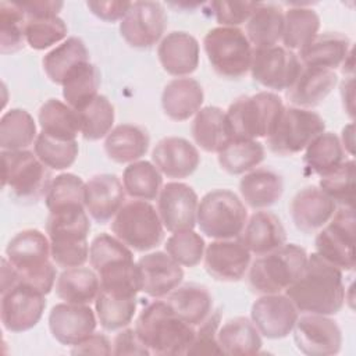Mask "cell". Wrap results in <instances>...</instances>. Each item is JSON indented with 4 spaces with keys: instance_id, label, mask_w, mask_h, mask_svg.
<instances>
[{
    "instance_id": "6da1fadb",
    "label": "cell",
    "mask_w": 356,
    "mask_h": 356,
    "mask_svg": "<svg viewBox=\"0 0 356 356\" xmlns=\"http://www.w3.org/2000/svg\"><path fill=\"white\" fill-rule=\"evenodd\" d=\"M285 295L299 313L334 316L343 307L346 300L342 270L316 252L307 254L303 271L285 289Z\"/></svg>"
},
{
    "instance_id": "7a4b0ae2",
    "label": "cell",
    "mask_w": 356,
    "mask_h": 356,
    "mask_svg": "<svg viewBox=\"0 0 356 356\" xmlns=\"http://www.w3.org/2000/svg\"><path fill=\"white\" fill-rule=\"evenodd\" d=\"M134 328L150 355H186L195 337V327L181 320L164 299L146 305Z\"/></svg>"
},
{
    "instance_id": "3957f363",
    "label": "cell",
    "mask_w": 356,
    "mask_h": 356,
    "mask_svg": "<svg viewBox=\"0 0 356 356\" xmlns=\"http://www.w3.org/2000/svg\"><path fill=\"white\" fill-rule=\"evenodd\" d=\"M6 257L18 271L19 282L43 295L54 289L57 271L47 234L35 228L17 232L7 243Z\"/></svg>"
},
{
    "instance_id": "277c9868",
    "label": "cell",
    "mask_w": 356,
    "mask_h": 356,
    "mask_svg": "<svg viewBox=\"0 0 356 356\" xmlns=\"http://www.w3.org/2000/svg\"><path fill=\"white\" fill-rule=\"evenodd\" d=\"M89 232L90 220L83 206L50 211L46 234L50 241L53 263L63 270L83 266L89 260Z\"/></svg>"
},
{
    "instance_id": "5b68a950",
    "label": "cell",
    "mask_w": 356,
    "mask_h": 356,
    "mask_svg": "<svg viewBox=\"0 0 356 356\" xmlns=\"http://www.w3.org/2000/svg\"><path fill=\"white\" fill-rule=\"evenodd\" d=\"M285 106L274 92H257L235 99L225 111L232 139L257 140L275 128Z\"/></svg>"
},
{
    "instance_id": "8992f818",
    "label": "cell",
    "mask_w": 356,
    "mask_h": 356,
    "mask_svg": "<svg viewBox=\"0 0 356 356\" xmlns=\"http://www.w3.org/2000/svg\"><path fill=\"white\" fill-rule=\"evenodd\" d=\"M306 261L307 253L302 246L285 243L250 261L246 273L249 286L260 295L282 293L300 275Z\"/></svg>"
},
{
    "instance_id": "52a82bcc",
    "label": "cell",
    "mask_w": 356,
    "mask_h": 356,
    "mask_svg": "<svg viewBox=\"0 0 356 356\" xmlns=\"http://www.w3.org/2000/svg\"><path fill=\"white\" fill-rule=\"evenodd\" d=\"M51 170L31 150H1V186L13 200L36 203L51 184Z\"/></svg>"
},
{
    "instance_id": "ba28073f",
    "label": "cell",
    "mask_w": 356,
    "mask_h": 356,
    "mask_svg": "<svg viewBox=\"0 0 356 356\" xmlns=\"http://www.w3.org/2000/svg\"><path fill=\"white\" fill-rule=\"evenodd\" d=\"M248 221V209L242 199L229 189L207 192L197 206L196 224L211 239L238 238Z\"/></svg>"
},
{
    "instance_id": "9c48e42d",
    "label": "cell",
    "mask_w": 356,
    "mask_h": 356,
    "mask_svg": "<svg viewBox=\"0 0 356 356\" xmlns=\"http://www.w3.org/2000/svg\"><path fill=\"white\" fill-rule=\"evenodd\" d=\"M211 68L222 78L239 79L250 70L253 46L245 32L234 26H216L203 38Z\"/></svg>"
},
{
    "instance_id": "30bf717a",
    "label": "cell",
    "mask_w": 356,
    "mask_h": 356,
    "mask_svg": "<svg viewBox=\"0 0 356 356\" xmlns=\"http://www.w3.org/2000/svg\"><path fill=\"white\" fill-rule=\"evenodd\" d=\"M111 231L124 245L135 252H149L164 238V227L157 209L146 200L124 203L111 220Z\"/></svg>"
},
{
    "instance_id": "8fae6325",
    "label": "cell",
    "mask_w": 356,
    "mask_h": 356,
    "mask_svg": "<svg viewBox=\"0 0 356 356\" xmlns=\"http://www.w3.org/2000/svg\"><path fill=\"white\" fill-rule=\"evenodd\" d=\"M324 131L325 122L320 114L291 106L284 108L275 128L266 138V143L274 154L292 156L303 152Z\"/></svg>"
},
{
    "instance_id": "7c38bea8",
    "label": "cell",
    "mask_w": 356,
    "mask_h": 356,
    "mask_svg": "<svg viewBox=\"0 0 356 356\" xmlns=\"http://www.w3.org/2000/svg\"><path fill=\"white\" fill-rule=\"evenodd\" d=\"M355 224L353 206H339L314 239L316 253L342 271L355 268Z\"/></svg>"
},
{
    "instance_id": "4fadbf2b",
    "label": "cell",
    "mask_w": 356,
    "mask_h": 356,
    "mask_svg": "<svg viewBox=\"0 0 356 356\" xmlns=\"http://www.w3.org/2000/svg\"><path fill=\"white\" fill-rule=\"evenodd\" d=\"M302 63L298 54L284 46L253 49L250 75L252 78L271 90H286L298 78Z\"/></svg>"
},
{
    "instance_id": "5bb4252c",
    "label": "cell",
    "mask_w": 356,
    "mask_h": 356,
    "mask_svg": "<svg viewBox=\"0 0 356 356\" xmlns=\"http://www.w3.org/2000/svg\"><path fill=\"white\" fill-rule=\"evenodd\" d=\"M167 28L165 8L159 1H132L120 21L122 39L135 49H149L160 43Z\"/></svg>"
},
{
    "instance_id": "9a60e30c",
    "label": "cell",
    "mask_w": 356,
    "mask_h": 356,
    "mask_svg": "<svg viewBox=\"0 0 356 356\" xmlns=\"http://www.w3.org/2000/svg\"><path fill=\"white\" fill-rule=\"evenodd\" d=\"M291 334L296 348L307 356H332L342 346V331L331 316L299 314Z\"/></svg>"
},
{
    "instance_id": "2e32d148",
    "label": "cell",
    "mask_w": 356,
    "mask_h": 356,
    "mask_svg": "<svg viewBox=\"0 0 356 356\" xmlns=\"http://www.w3.org/2000/svg\"><path fill=\"white\" fill-rule=\"evenodd\" d=\"M46 307V295L18 282L1 293L0 318L8 332H25L42 318Z\"/></svg>"
},
{
    "instance_id": "e0dca14e",
    "label": "cell",
    "mask_w": 356,
    "mask_h": 356,
    "mask_svg": "<svg viewBox=\"0 0 356 356\" xmlns=\"http://www.w3.org/2000/svg\"><path fill=\"white\" fill-rule=\"evenodd\" d=\"M197 206L199 197L193 188L179 181L163 185L157 196V213L164 229L171 234L195 228Z\"/></svg>"
},
{
    "instance_id": "ac0fdd59",
    "label": "cell",
    "mask_w": 356,
    "mask_h": 356,
    "mask_svg": "<svg viewBox=\"0 0 356 356\" xmlns=\"http://www.w3.org/2000/svg\"><path fill=\"white\" fill-rule=\"evenodd\" d=\"M299 317V310L285 293L261 295L250 309V320L267 339L286 338Z\"/></svg>"
},
{
    "instance_id": "d6986e66",
    "label": "cell",
    "mask_w": 356,
    "mask_h": 356,
    "mask_svg": "<svg viewBox=\"0 0 356 356\" xmlns=\"http://www.w3.org/2000/svg\"><path fill=\"white\" fill-rule=\"evenodd\" d=\"M252 253L239 241L214 239L210 242L203 254V264L209 275L222 282L241 281L250 266Z\"/></svg>"
},
{
    "instance_id": "ffe728a7",
    "label": "cell",
    "mask_w": 356,
    "mask_h": 356,
    "mask_svg": "<svg viewBox=\"0 0 356 356\" xmlns=\"http://www.w3.org/2000/svg\"><path fill=\"white\" fill-rule=\"evenodd\" d=\"M49 330L53 338L65 346H74L95 332L97 317L89 305L61 302L49 313Z\"/></svg>"
},
{
    "instance_id": "44dd1931",
    "label": "cell",
    "mask_w": 356,
    "mask_h": 356,
    "mask_svg": "<svg viewBox=\"0 0 356 356\" xmlns=\"http://www.w3.org/2000/svg\"><path fill=\"white\" fill-rule=\"evenodd\" d=\"M122 181L115 174H96L85 182V210L99 224L111 221L125 203Z\"/></svg>"
},
{
    "instance_id": "7402d4cb",
    "label": "cell",
    "mask_w": 356,
    "mask_h": 356,
    "mask_svg": "<svg viewBox=\"0 0 356 356\" xmlns=\"http://www.w3.org/2000/svg\"><path fill=\"white\" fill-rule=\"evenodd\" d=\"M152 163L163 175L182 179L197 170L200 154L197 147L188 139L181 136H167L156 143L152 152Z\"/></svg>"
},
{
    "instance_id": "603a6c76",
    "label": "cell",
    "mask_w": 356,
    "mask_h": 356,
    "mask_svg": "<svg viewBox=\"0 0 356 356\" xmlns=\"http://www.w3.org/2000/svg\"><path fill=\"white\" fill-rule=\"evenodd\" d=\"M136 263L142 278L140 292L150 298H165L184 280L182 266L165 252L146 253Z\"/></svg>"
},
{
    "instance_id": "cb8c5ba5",
    "label": "cell",
    "mask_w": 356,
    "mask_h": 356,
    "mask_svg": "<svg viewBox=\"0 0 356 356\" xmlns=\"http://www.w3.org/2000/svg\"><path fill=\"white\" fill-rule=\"evenodd\" d=\"M157 57L167 74L175 78L189 76L199 65L200 46L193 35L184 31H172L160 40Z\"/></svg>"
},
{
    "instance_id": "d4e9b609",
    "label": "cell",
    "mask_w": 356,
    "mask_h": 356,
    "mask_svg": "<svg viewBox=\"0 0 356 356\" xmlns=\"http://www.w3.org/2000/svg\"><path fill=\"white\" fill-rule=\"evenodd\" d=\"M335 210V202L314 185L302 188L292 197L289 206L295 227L305 234H313L321 229L331 220Z\"/></svg>"
},
{
    "instance_id": "484cf974",
    "label": "cell",
    "mask_w": 356,
    "mask_h": 356,
    "mask_svg": "<svg viewBox=\"0 0 356 356\" xmlns=\"http://www.w3.org/2000/svg\"><path fill=\"white\" fill-rule=\"evenodd\" d=\"M238 238L256 256L270 253L286 243V232L280 217L267 210H256L248 217Z\"/></svg>"
},
{
    "instance_id": "4316f807",
    "label": "cell",
    "mask_w": 356,
    "mask_h": 356,
    "mask_svg": "<svg viewBox=\"0 0 356 356\" xmlns=\"http://www.w3.org/2000/svg\"><path fill=\"white\" fill-rule=\"evenodd\" d=\"M338 83L332 70L302 67L295 82L286 89V99L293 107L309 108L321 104Z\"/></svg>"
},
{
    "instance_id": "83f0119b",
    "label": "cell",
    "mask_w": 356,
    "mask_h": 356,
    "mask_svg": "<svg viewBox=\"0 0 356 356\" xmlns=\"http://www.w3.org/2000/svg\"><path fill=\"white\" fill-rule=\"evenodd\" d=\"M349 38L341 32L317 33L306 46L299 50V60L303 67L335 70L342 65L352 50Z\"/></svg>"
},
{
    "instance_id": "f1b7e54d",
    "label": "cell",
    "mask_w": 356,
    "mask_h": 356,
    "mask_svg": "<svg viewBox=\"0 0 356 356\" xmlns=\"http://www.w3.org/2000/svg\"><path fill=\"white\" fill-rule=\"evenodd\" d=\"M204 92L202 85L189 76L174 78L163 89L161 107L172 121H186L203 106Z\"/></svg>"
},
{
    "instance_id": "f546056e",
    "label": "cell",
    "mask_w": 356,
    "mask_h": 356,
    "mask_svg": "<svg viewBox=\"0 0 356 356\" xmlns=\"http://www.w3.org/2000/svg\"><path fill=\"white\" fill-rule=\"evenodd\" d=\"M149 132L136 124H120L104 138L107 157L118 164H131L140 160L149 150Z\"/></svg>"
},
{
    "instance_id": "4dcf8cb0",
    "label": "cell",
    "mask_w": 356,
    "mask_h": 356,
    "mask_svg": "<svg viewBox=\"0 0 356 356\" xmlns=\"http://www.w3.org/2000/svg\"><path fill=\"white\" fill-rule=\"evenodd\" d=\"M284 192V181L270 168H254L239 181V193L245 206L253 210H266L275 204Z\"/></svg>"
},
{
    "instance_id": "1f68e13d",
    "label": "cell",
    "mask_w": 356,
    "mask_h": 356,
    "mask_svg": "<svg viewBox=\"0 0 356 356\" xmlns=\"http://www.w3.org/2000/svg\"><path fill=\"white\" fill-rule=\"evenodd\" d=\"M191 134L195 143L207 153H218L232 140L225 111L217 106L202 107L193 115Z\"/></svg>"
},
{
    "instance_id": "d6a6232c",
    "label": "cell",
    "mask_w": 356,
    "mask_h": 356,
    "mask_svg": "<svg viewBox=\"0 0 356 356\" xmlns=\"http://www.w3.org/2000/svg\"><path fill=\"white\" fill-rule=\"evenodd\" d=\"M54 291L58 299L67 303H95L100 292V280L93 268L79 266L64 268L56 280Z\"/></svg>"
},
{
    "instance_id": "836d02e7",
    "label": "cell",
    "mask_w": 356,
    "mask_h": 356,
    "mask_svg": "<svg viewBox=\"0 0 356 356\" xmlns=\"http://www.w3.org/2000/svg\"><path fill=\"white\" fill-rule=\"evenodd\" d=\"M164 300L185 323L196 327L213 312V298L206 286L185 284L171 291Z\"/></svg>"
},
{
    "instance_id": "e575fe53",
    "label": "cell",
    "mask_w": 356,
    "mask_h": 356,
    "mask_svg": "<svg viewBox=\"0 0 356 356\" xmlns=\"http://www.w3.org/2000/svg\"><path fill=\"white\" fill-rule=\"evenodd\" d=\"M218 343L222 355L252 356L260 352L263 339L250 318L238 316L220 325Z\"/></svg>"
},
{
    "instance_id": "d590c367",
    "label": "cell",
    "mask_w": 356,
    "mask_h": 356,
    "mask_svg": "<svg viewBox=\"0 0 356 356\" xmlns=\"http://www.w3.org/2000/svg\"><path fill=\"white\" fill-rule=\"evenodd\" d=\"M284 31V11L273 3H257L246 21L245 35L253 49L278 44Z\"/></svg>"
},
{
    "instance_id": "8d00e7d4",
    "label": "cell",
    "mask_w": 356,
    "mask_h": 356,
    "mask_svg": "<svg viewBox=\"0 0 356 356\" xmlns=\"http://www.w3.org/2000/svg\"><path fill=\"white\" fill-rule=\"evenodd\" d=\"M88 61H90L89 50L83 40L76 36H70L44 54L42 67L46 76L53 83L63 85L72 70Z\"/></svg>"
},
{
    "instance_id": "74e56055",
    "label": "cell",
    "mask_w": 356,
    "mask_h": 356,
    "mask_svg": "<svg viewBox=\"0 0 356 356\" xmlns=\"http://www.w3.org/2000/svg\"><path fill=\"white\" fill-rule=\"evenodd\" d=\"M40 132L58 140H76L81 134L78 111L58 99L46 100L38 113Z\"/></svg>"
},
{
    "instance_id": "f35d334b",
    "label": "cell",
    "mask_w": 356,
    "mask_h": 356,
    "mask_svg": "<svg viewBox=\"0 0 356 356\" xmlns=\"http://www.w3.org/2000/svg\"><path fill=\"white\" fill-rule=\"evenodd\" d=\"M303 152L305 168L318 177L334 171L346 160L339 136L327 131L316 136Z\"/></svg>"
},
{
    "instance_id": "ab89813d",
    "label": "cell",
    "mask_w": 356,
    "mask_h": 356,
    "mask_svg": "<svg viewBox=\"0 0 356 356\" xmlns=\"http://www.w3.org/2000/svg\"><path fill=\"white\" fill-rule=\"evenodd\" d=\"M320 29L318 14L302 4L289 6L284 13V31H282V46L288 50H300L306 46Z\"/></svg>"
},
{
    "instance_id": "60d3db41",
    "label": "cell",
    "mask_w": 356,
    "mask_h": 356,
    "mask_svg": "<svg viewBox=\"0 0 356 356\" xmlns=\"http://www.w3.org/2000/svg\"><path fill=\"white\" fill-rule=\"evenodd\" d=\"M61 88L64 102L78 111L99 95L100 71L90 61L83 63L67 75Z\"/></svg>"
},
{
    "instance_id": "b9f144b4",
    "label": "cell",
    "mask_w": 356,
    "mask_h": 356,
    "mask_svg": "<svg viewBox=\"0 0 356 356\" xmlns=\"http://www.w3.org/2000/svg\"><path fill=\"white\" fill-rule=\"evenodd\" d=\"M122 185L129 197L150 202L163 188V174L152 161L138 160L124 168Z\"/></svg>"
},
{
    "instance_id": "7bdbcfd3",
    "label": "cell",
    "mask_w": 356,
    "mask_h": 356,
    "mask_svg": "<svg viewBox=\"0 0 356 356\" xmlns=\"http://www.w3.org/2000/svg\"><path fill=\"white\" fill-rule=\"evenodd\" d=\"M38 129L33 117L24 108H10L0 118L1 150H25L35 143Z\"/></svg>"
},
{
    "instance_id": "ee69618b",
    "label": "cell",
    "mask_w": 356,
    "mask_h": 356,
    "mask_svg": "<svg viewBox=\"0 0 356 356\" xmlns=\"http://www.w3.org/2000/svg\"><path fill=\"white\" fill-rule=\"evenodd\" d=\"M266 149L259 140L232 139L217 153L220 167L231 175H243L264 160Z\"/></svg>"
},
{
    "instance_id": "f6af8a7d",
    "label": "cell",
    "mask_w": 356,
    "mask_h": 356,
    "mask_svg": "<svg viewBox=\"0 0 356 356\" xmlns=\"http://www.w3.org/2000/svg\"><path fill=\"white\" fill-rule=\"evenodd\" d=\"M138 299L117 296L100 289L95 300L97 321L106 331H118L129 325L136 313Z\"/></svg>"
},
{
    "instance_id": "bcb514c9",
    "label": "cell",
    "mask_w": 356,
    "mask_h": 356,
    "mask_svg": "<svg viewBox=\"0 0 356 356\" xmlns=\"http://www.w3.org/2000/svg\"><path fill=\"white\" fill-rule=\"evenodd\" d=\"M81 135L86 140L106 138L114 125V106L104 95H97L89 104L78 110Z\"/></svg>"
},
{
    "instance_id": "7dc6e473",
    "label": "cell",
    "mask_w": 356,
    "mask_h": 356,
    "mask_svg": "<svg viewBox=\"0 0 356 356\" xmlns=\"http://www.w3.org/2000/svg\"><path fill=\"white\" fill-rule=\"evenodd\" d=\"M26 15L15 1L0 3V53L13 54L25 47Z\"/></svg>"
},
{
    "instance_id": "c3c4849f",
    "label": "cell",
    "mask_w": 356,
    "mask_h": 356,
    "mask_svg": "<svg viewBox=\"0 0 356 356\" xmlns=\"http://www.w3.org/2000/svg\"><path fill=\"white\" fill-rule=\"evenodd\" d=\"M33 153L47 168L63 171L75 163L79 146L76 140H58L39 132L33 143Z\"/></svg>"
},
{
    "instance_id": "681fc988",
    "label": "cell",
    "mask_w": 356,
    "mask_h": 356,
    "mask_svg": "<svg viewBox=\"0 0 356 356\" xmlns=\"http://www.w3.org/2000/svg\"><path fill=\"white\" fill-rule=\"evenodd\" d=\"M83 200L85 182L81 179V177L71 172H63L53 178L44 196V203L49 213L72 206L85 207Z\"/></svg>"
},
{
    "instance_id": "f907efd6",
    "label": "cell",
    "mask_w": 356,
    "mask_h": 356,
    "mask_svg": "<svg viewBox=\"0 0 356 356\" xmlns=\"http://www.w3.org/2000/svg\"><path fill=\"white\" fill-rule=\"evenodd\" d=\"M25 42L33 50H46L51 46L65 40L68 28L63 18L43 17V18H26L25 22Z\"/></svg>"
},
{
    "instance_id": "816d5d0a",
    "label": "cell",
    "mask_w": 356,
    "mask_h": 356,
    "mask_svg": "<svg viewBox=\"0 0 356 356\" xmlns=\"http://www.w3.org/2000/svg\"><path fill=\"white\" fill-rule=\"evenodd\" d=\"M355 160L346 159L338 168L320 177L318 188L337 206H353L355 200Z\"/></svg>"
},
{
    "instance_id": "f5cc1de1",
    "label": "cell",
    "mask_w": 356,
    "mask_h": 356,
    "mask_svg": "<svg viewBox=\"0 0 356 356\" xmlns=\"http://www.w3.org/2000/svg\"><path fill=\"white\" fill-rule=\"evenodd\" d=\"M165 253L182 267H195L203 260L206 243L200 234L193 229L172 232L165 243Z\"/></svg>"
},
{
    "instance_id": "db71d44e",
    "label": "cell",
    "mask_w": 356,
    "mask_h": 356,
    "mask_svg": "<svg viewBox=\"0 0 356 356\" xmlns=\"http://www.w3.org/2000/svg\"><path fill=\"white\" fill-rule=\"evenodd\" d=\"M132 257L134 253L127 245H124L114 235L106 232L95 236L89 245V263L95 271L111 261Z\"/></svg>"
},
{
    "instance_id": "11a10c76",
    "label": "cell",
    "mask_w": 356,
    "mask_h": 356,
    "mask_svg": "<svg viewBox=\"0 0 356 356\" xmlns=\"http://www.w3.org/2000/svg\"><path fill=\"white\" fill-rule=\"evenodd\" d=\"M221 325L220 310H213L206 320L195 327V337L186 355H222L218 343V328Z\"/></svg>"
},
{
    "instance_id": "9f6ffc18",
    "label": "cell",
    "mask_w": 356,
    "mask_h": 356,
    "mask_svg": "<svg viewBox=\"0 0 356 356\" xmlns=\"http://www.w3.org/2000/svg\"><path fill=\"white\" fill-rule=\"evenodd\" d=\"M220 26H234L245 24L257 6V1H211L207 4Z\"/></svg>"
},
{
    "instance_id": "6f0895ef",
    "label": "cell",
    "mask_w": 356,
    "mask_h": 356,
    "mask_svg": "<svg viewBox=\"0 0 356 356\" xmlns=\"http://www.w3.org/2000/svg\"><path fill=\"white\" fill-rule=\"evenodd\" d=\"M111 355H134V356H149L150 350L142 343L135 328L125 327L118 330L111 341Z\"/></svg>"
},
{
    "instance_id": "680465c9",
    "label": "cell",
    "mask_w": 356,
    "mask_h": 356,
    "mask_svg": "<svg viewBox=\"0 0 356 356\" xmlns=\"http://www.w3.org/2000/svg\"><path fill=\"white\" fill-rule=\"evenodd\" d=\"M132 1H88L86 7L93 15L106 21H121L129 10Z\"/></svg>"
},
{
    "instance_id": "91938a15",
    "label": "cell",
    "mask_w": 356,
    "mask_h": 356,
    "mask_svg": "<svg viewBox=\"0 0 356 356\" xmlns=\"http://www.w3.org/2000/svg\"><path fill=\"white\" fill-rule=\"evenodd\" d=\"M111 341L107 335L100 332H93L79 343L74 345L71 349L72 355H97L108 356L111 355Z\"/></svg>"
},
{
    "instance_id": "94428289",
    "label": "cell",
    "mask_w": 356,
    "mask_h": 356,
    "mask_svg": "<svg viewBox=\"0 0 356 356\" xmlns=\"http://www.w3.org/2000/svg\"><path fill=\"white\" fill-rule=\"evenodd\" d=\"M21 10L25 13L26 18H43V17H56L64 7L63 1H49V0H38V1H22L18 3Z\"/></svg>"
},
{
    "instance_id": "6125c7cd",
    "label": "cell",
    "mask_w": 356,
    "mask_h": 356,
    "mask_svg": "<svg viewBox=\"0 0 356 356\" xmlns=\"http://www.w3.org/2000/svg\"><path fill=\"white\" fill-rule=\"evenodd\" d=\"M355 76H345L341 83V99L343 103V110L353 118V95H355Z\"/></svg>"
},
{
    "instance_id": "be15d7a7",
    "label": "cell",
    "mask_w": 356,
    "mask_h": 356,
    "mask_svg": "<svg viewBox=\"0 0 356 356\" xmlns=\"http://www.w3.org/2000/svg\"><path fill=\"white\" fill-rule=\"evenodd\" d=\"M339 140H341V145H342L345 153L349 154L350 157H353V154H355V125H353V122H349L348 125H345L342 128Z\"/></svg>"
}]
</instances>
